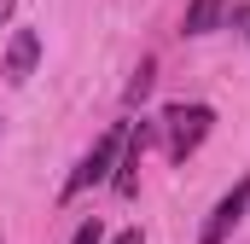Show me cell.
I'll list each match as a JSON object with an SVG mask.
<instances>
[{
  "label": "cell",
  "instance_id": "6",
  "mask_svg": "<svg viewBox=\"0 0 250 244\" xmlns=\"http://www.w3.org/2000/svg\"><path fill=\"white\" fill-rule=\"evenodd\" d=\"M151 93V59H140V70H134V81H128V105H140Z\"/></svg>",
  "mask_w": 250,
  "mask_h": 244
},
{
  "label": "cell",
  "instance_id": "5",
  "mask_svg": "<svg viewBox=\"0 0 250 244\" xmlns=\"http://www.w3.org/2000/svg\"><path fill=\"white\" fill-rule=\"evenodd\" d=\"M221 18H227V0H192L187 6V35H209V29H221Z\"/></svg>",
  "mask_w": 250,
  "mask_h": 244
},
{
  "label": "cell",
  "instance_id": "2",
  "mask_svg": "<svg viewBox=\"0 0 250 244\" xmlns=\"http://www.w3.org/2000/svg\"><path fill=\"white\" fill-rule=\"evenodd\" d=\"M163 128H169V157H175V163H187L192 151L209 140L215 111H209V105H169V111H163Z\"/></svg>",
  "mask_w": 250,
  "mask_h": 244
},
{
  "label": "cell",
  "instance_id": "10",
  "mask_svg": "<svg viewBox=\"0 0 250 244\" xmlns=\"http://www.w3.org/2000/svg\"><path fill=\"white\" fill-rule=\"evenodd\" d=\"M12 6H18V0H0V23H6V18H12Z\"/></svg>",
  "mask_w": 250,
  "mask_h": 244
},
{
  "label": "cell",
  "instance_id": "1",
  "mask_svg": "<svg viewBox=\"0 0 250 244\" xmlns=\"http://www.w3.org/2000/svg\"><path fill=\"white\" fill-rule=\"evenodd\" d=\"M128 128L134 122H111L99 140H93V151L76 163V175L64 181V198H82L87 186H99V181H111V169H117V157H123V145H128Z\"/></svg>",
  "mask_w": 250,
  "mask_h": 244
},
{
  "label": "cell",
  "instance_id": "8",
  "mask_svg": "<svg viewBox=\"0 0 250 244\" xmlns=\"http://www.w3.org/2000/svg\"><path fill=\"white\" fill-rule=\"evenodd\" d=\"M111 244H146V239H140V227H123V233H117Z\"/></svg>",
  "mask_w": 250,
  "mask_h": 244
},
{
  "label": "cell",
  "instance_id": "9",
  "mask_svg": "<svg viewBox=\"0 0 250 244\" xmlns=\"http://www.w3.org/2000/svg\"><path fill=\"white\" fill-rule=\"evenodd\" d=\"M233 23L245 29V41H250V6H239V12H233Z\"/></svg>",
  "mask_w": 250,
  "mask_h": 244
},
{
  "label": "cell",
  "instance_id": "4",
  "mask_svg": "<svg viewBox=\"0 0 250 244\" xmlns=\"http://www.w3.org/2000/svg\"><path fill=\"white\" fill-rule=\"evenodd\" d=\"M35 59H41V35H35V29H18L12 47H6V81H12V87L29 81V76H35Z\"/></svg>",
  "mask_w": 250,
  "mask_h": 244
},
{
  "label": "cell",
  "instance_id": "7",
  "mask_svg": "<svg viewBox=\"0 0 250 244\" xmlns=\"http://www.w3.org/2000/svg\"><path fill=\"white\" fill-rule=\"evenodd\" d=\"M99 239H105V227H99V215H93V221L76 227V239H70V244H99Z\"/></svg>",
  "mask_w": 250,
  "mask_h": 244
},
{
  "label": "cell",
  "instance_id": "3",
  "mask_svg": "<svg viewBox=\"0 0 250 244\" xmlns=\"http://www.w3.org/2000/svg\"><path fill=\"white\" fill-rule=\"evenodd\" d=\"M245 209H250V175L233 186L215 209H209V221H204V233H198V239H204V244H227V239H233V227L245 221Z\"/></svg>",
  "mask_w": 250,
  "mask_h": 244
}]
</instances>
